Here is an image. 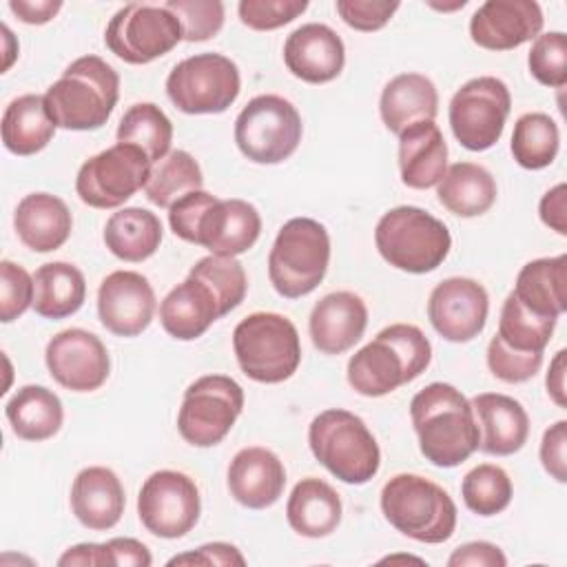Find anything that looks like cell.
<instances>
[{
  "instance_id": "2",
  "label": "cell",
  "mask_w": 567,
  "mask_h": 567,
  "mask_svg": "<svg viewBox=\"0 0 567 567\" xmlns=\"http://www.w3.org/2000/svg\"><path fill=\"white\" fill-rule=\"evenodd\" d=\"M421 454L436 467H456L478 450L472 403L450 383L434 381L410 401Z\"/></svg>"
},
{
  "instance_id": "56",
  "label": "cell",
  "mask_w": 567,
  "mask_h": 567,
  "mask_svg": "<svg viewBox=\"0 0 567 567\" xmlns=\"http://www.w3.org/2000/svg\"><path fill=\"white\" fill-rule=\"evenodd\" d=\"M565 357H567V352L558 350L554 354V359L549 361V370H547V377H545L547 394L551 396V401L558 408L567 405V401H565Z\"/></svg>"
},
{
  "instance_id": "48",
  "label": "cell",
  "mask_w": 567,
  "mask_h": 567,
  "mask_svg": "<svg viewBox=\"0 0 567 567\" xmlns=\"http://www.w3.org/2000/svg\"><path fill=\"white\" fill-rule=\"evenodd\" d=\"M543 365V357H525L516 354L494 339L487 343V368L489 372L505 383H525L529 381Z\"/></svg>"
},
{
  "instance_id": "45",
  "label": "cell",
  "mask_w": 567,
  "mask_h": 567,
  "mask_svg": "<svg viewBox=\"0 0 567 567\" xmlns=\"http://www.w3.org/2000/svg\"><path fill=\"white\" fill-rule=\"evenodd\" d=\"M33 306V277L18 264L0 261V321L11 323Z\"/></svg>"
},
{
  "instance_id": "10",
  "label": "cell",
  "mask_w": 567,
  "mask_h": 567,
  "mask_svg": "<svg viewBox=\"0 0 567 567\" xmlns=\"http://www.w3.org/2000/svg\"><path fill=\"white\" fill-rule=\"evenodd\" d=\"M303 124L299 111L281 95L252 97L235 120V142L244 157L255 164H279L301 142Z\"/></svg>"
},
{
  "instance_id": "4",
  "label": "cell",
  "mask_w": 567,
  "mask_h": 567,
  "mask_svg": "<svg viewBox=\"0 0 567 567\" xmlns=\"http://www.w3.org/2000/svg\"><path fill=\"white\" fill-rule=\"evenodd\" d=\"M117 97V71L97 55H82L47 89L44 106L58 128L95 131L106 124Z\"/></svg>"
},
{
  "instance_id": "34",
  "label": "cell",
  "mask_w": 567,
  "mask_h": 567,
  "mask_svg": "<svg viewBox=\"0 0 567 567\" xmlns=\"http://www.w3.org/2000/svg\"><path fill=\"white\" fill-rule=\"evenodd\" d=\"M86 297V281L78 266L69 261L42 264L33 275V310L42 319H64L75 315Z\"/></svg>"
},
{
  "instance_id": "17",
  "label": "cell",
  "mask_w": 567,
  "mask_h": 567,
  "mask_svg": "<svg viewBox=\"0 0 567 567\" xmlns=\"http://www.w3.org/2000/svg\"><path fill=\"white\" fill-rule=\"evenodd\" d=\"M49 374L71 392H93L109 379L111 359L102 339L82 328H66L51 337L44 350Z\"/></svg>"
},
{
  "instance_id": "31",
  "label": "cell",
  "mask_w": 567,
  "mask_h": 567,
  "mask_svg": "<svg viewBox=\"0 0 567 567\" xmlns=\"http://www.w3.org/2000/svg\"><path fill=\"white\" fill-rule=\"evenodd\" d=\"M512 295L534 315L558 319L567 310V255L527 261Z\"/></svg>"
},
{
  "instance_id": "54",
  "label": "cell",
  "mask_w": 567,
  "mask_h": 567,
  "mask_svg": "<svg viewBox=\"0 0 567 567\" xmlns=\"http://www.w3.org/2000/svg\"><path fill=\"white\" fill-rule=\"evenodd\" d=\"M9 9L27 24H44L62 9L60 0H11Z\"/></svg>"
},
{
  "instance_id": "15",
  "label": "cell",
  "mask_w": 567,
  "mask_h": 567,
  "mask_svg": "<svg viewBox=\"0 0 567 567\" xmlns=\"http://www.w3.org/2000/svg\"><path fill=\"white\" fill-rule=\"evenodd\" d=\"M151 166L142 148L117 142L80 166L75 193L91 208H117L144 188Z\"/></svg>"
},
{
  "instance_id": "8",
  "label": "cell",
  "mask_w": 567,
  "mask_h": 567,
  "mask_svg": "<svg viewBox=\"0 0 567 567\" xmlns=\"http://www.w3.org/2000/svg\"><path fill=\"white\" fill-rule=\"evenodd\" d=\"M330 264V235L310 217L288 219L270 248L268 277L286 299L310 295L326 277Z\"/></svg>"
},
{
  "instance_id": "21",
  "label": "cell",
  "mask_w": 567,
  "mask_h": 567,
  "mask_svg": "<svg viewBox=\"0 0 567 567\" xmlns=\"http://www.w3.org/2000/svg\"><path fill=\"white\" fill-rule=\"evenodd\" d=\"M284 62L295 78L308 84H326L343 71L346 47L328 24L308 22L286 38Z\"/></svg>"
},
{
  "instance_id": "50",
  "label": "cell",
  "mask_w": 567,
  "mask_h": 567,
  "mask_svg": "<svg viewBox=\"0 0 567 567\" xmlns=\"http://www.w3.org/2000/svg\"><path fill=\"white\" fill-rule=\"evenodd\" d=\"M168 565H246V558L241 556V551L230 545V543H206L193 551H186V554H179V556H173L168 560Z\"/></svg>"
},
{
  "instance_id": "25",
  "label": "cell",
  "mask_w": 567,
  "mask_h": 567,
  "mask_svg": "<svg viewBox=\"0 0 567 567\" xmlns=\"http://www.w3.org/2000/svg\"><path fill=\"white\" fill-rule=\"evenodd\" d=\"M126 496L117 474L102 465L78 472L71 485V512L93 532L113 529L124 514Z\"/></svg>"
},
{
  "instance_id": "32",
  "label": "cell",
  "mask_w": 567,
  "mask_h": 567,
  "mask_svg": "<svg viewBox=\"0 0 567 567\" xmlns=\"http://www.w3.org/2000/svg\"><path fill=\"white\" fill-rule=\"evenodd\" d=\"M436 186L439 202L456 217L485 215L494 206L498 193L492 173L474 162H456L447 166Z\"/></svg>"
},
{
  "instance_id": "52",
  "label": "cell",
  "mask_w": 567,
  "mask_h": 567,
  "mask_svg": "<svg viewBox=\"0 0 567 567\" xmlns=\"http://www.w3.org/2000/svg\"><path fill=\"white\" fill-rule=\"evenodd\" d=\"M106 560L115 567H151L153 556L148 547L135 538H111L104 543Z\"/></svg>"
},
{
  "instance_id": "26",
  "label": "cell",
  "mask_w": 567,
  "mask_h": 567,
  "mask_svg": "<svg viewBox=\"0 0 567 567\" xmlns=\"http://www.w3.org/2000/svg\"><path fill=\"white\" fill-rule=\"evenodd\" d=\"M221 317L224 315L213 290L190 275L159 303V323L177 341H193L202 337Z\"/></svg>"
},
{
  "instance_id": "43",
  "label": "cell",
  "mask_w": 567,
  "mask_h": 567,
  "mask_svg": "<svg viewBox=\"0 0 567 567\" xmlns=\"http://www.w3.org/2000/svg\"><path fill=\"white\" fill-rule=\"evenodd\" d=\"M527 66L543 86L563 89L567 84V35L563 31L540 33L532 44Z\"/></svg>"
},
{
  "instance_id": "28",
  "label": "cell",
  "mask_w": 567,
  "mask_h": 567,
  "mask_svg": "<svg viewBox=\"0 0 567 567\" xmlns=\"http://www.w3.org/2000/svg\"><path fill=\"white\" fill-rule=\"evenodd\" d=\"M379 113L385 128L401 135L416 122H434L439 93L430 78L421 73H399L381 91Z\"/></svg>"
},
{
  "instance_id": "47",
  "label": "cell",
  "mask_w": 567,
  "mask_h": 567,
  "mask_svg": "<svg viewBox=\"0 0 567 567\" xmlns=\"http://www.w3.org/2000/svg\"><path fill=\"white\" fill-rule=\"evenodd\" d=\"M401 4L388 0H337V13L354 31L372 33L383 29Z\"/></svg>"
},
{
  "instance_id": "35",
  "label": "cell",
  "mask_w": 567,
  "mask_h": 567,
  "mask_svg": "<svg viewBox=\"0 0 567 567\" xmlns=\"http://www.w3.org/2000/svg\"><path fill=\"white\" fill-rule=\"evenodd\" d=\"M55 128L47 113L44 95L38 93L11 100L2 113V144L20 157L40 153L53 140Z\"/></svg>"
},
{
  "instance_id": "22",
  "label": "cell",
  "mask_w": 567,
  "mask_h": 567,
  "mask_svg": "<svg viewBox=\"0 0 567 567\" xmlns=\"http://www.w3.org/2000/svg\"><path fill=\"white\" fill-rule=\"evenodd\" d=\"M230 496L248 509H266L279 501L286 487L281 458L259 445L239 450L226 474Z\"/></svg>"
},
{
  "instance_id": "23",
  "label": "cell",
  "mask_w": 567,
  "mask_h": 567,
  "mask_svg": "<svg viewBox=\"0 0 567 567\" xmlns=\"http://www.w3.org/2000/svg\"><path fill=\"white\" fill-rule=\"evenodd\" d=\"M365 326V301L350 290L330 292L319 299L308 321L312 346L323 354L348 352L363 337Z\"/></svg>"
},
{
  "instance_id": "5",
  "label": "cell",
  "mask_w": 567,
  "mask_h": 567,
  "mask_svg": "<svg viewBox=\"0 0 567 567\" xmlns=\"http://www.w3.org/2000/svg\"><path fill=\"white\" fill-rule=\"evenodd\" d=\"M308 445L315 458L348 485L372 481L381 465L379 443L365 421L341 408L323 410L312 419Z\"/></svg>"
},
{
  "instance_id": "6",
  "label": "cell",
  "mask_w": 567,
  "mask_h": 567,
  "mask_svg": "<svg viewBox=\"0 0 567 567\" xmlns=\"http://www.w3.org/2000/svg\"><path fill=\"white\" fill-rule=\"evenodd\" d=\"M381 512L403 536L439 545L456 529V505L434 481L419 474H396L381 489Z\"/></svg>"
},
{
  "instance_id": "49",
  "label": "cell",
  "mask_w": 567,
  "mask_h": 567,
  "mask_svg": "<svg viewBox=\"0 0 567 567\" xmlns=\"http://www.w3.org/2000/svg\"><path fill=\"white\" fill-rule=\"evenodd\" d=\"M543 470L558 483L567 481V421L560 419L549 425L540 441Z\"/></svg>"
},
{
  "instance_id": "39",
  "label": "cell",
  "mask_w": 567,
  "mask_h": 567,
  "mask_svg": "<svg viewBox=\"0 0 567 567\" xmlns=\"http://www.w3.org/2000/svg\"><path fill=\"white\" fill-rule=\"evenodd\" d=\"M117 142L133 144L155 164L166 157L173 142V124L166 113L153 102H137L126 109L117 124Z\"/></svg>"
},
{
  "instance_id": "55",
  "label": "cell",
  "mask_w": 567,
  "mask_h": 567,
  "mask_svg": "<svg viewBox=\"0 0 567 567\" xmlns=\"http://www.w3.org/2000/svg\"><path fill=\"white\" fill-rule=\"evenodd\" d=\"M60 567H71V565H80V567H104L109 565L106 560V549L104 543H80L69 547L60 558H58Z\"/></svg>"
},
{
  "instance_id": "36",
  "label": "cell",
  "mask_w": 567,
  "mask_h": 567,
  "mask_svg": "<svg viewBox=\"0 0 567 567\" xmlns=\"http://www.w3.org/2000/svg\"><path fill=\"white\" fill-rule=\"evenodd\" d=\"M162 221L155 213L128 206L113 213L104 226L106 248L122 261L137 264L155 255L162 244Z\"/></svg>"
},
{
  "instance_id": "24",
  "label": "cell",
  "mask_w": 567,
  "mask_h": 567,
  "mask_svg": "<svg viewBox=\"0 0 567 567\" xmlns=\"http://www.w3.org/2000/svg\"><path fill=\"white\" fill-rule=\"evenodd\" d=\"M470 403L478 427L481 452L492 456H509L527 443L529 416L514 396L483 392Z\"/></svg>"
},
{
  "instance_id": "18",
  "label": "cell",
  "mask_w": 567,
  "mask_h": 567,
  "mask_svg": "<svg viewBox=\"0 0 567 567\" xmlns=\"http://www.w3.org/2000/svg\"><path fill=\"white\" fill-rule=\"evenodd\" d=\"M489 312L487 290L470 277H450L434 286L427 299L432 328L452 343H467L485 328Z\"/></svg>"
},
{
  "instance_id": "33",
  "label": "cell",
  "mask_w": 567,
  "mask_h": 567,
  "mask_svg": "<svg viewBox=\"0 0 567 567\" xmlns=\"http://www.w3.org/2000/svg\"><path fill=\"white\" fill-rule=\"evenodd\" d=\"M7 421L18 439L47 441L55 436L64 421L60 396L44 385H22L4 405Z\"/></svg>"
},
{
  "instance_id": "11",
  "label": "cell",
  "mask_w": 567,
  "mask_h": 567,
  "mask_svg": "<svg viewBox=\"0 0 567 567\" xmlns=\"http://www.w3.org/2000/svg\"><path fill=\"white\" fill-rule=\"evenodd\" d=\"M237 64L221 53H197L173 66L166 78V95L188 115L224 113L239 95Z\"/></svg>"
},
{
  "instance_id": "42",
  "label": "cell",
  "mask_w": 567,
  "mask_h": 567,
  "mask_svg": "<svg viewBox=\"0 0 567 567\" xmlns=\"http://www.w3.org/2000/svg\"><path fill=\"white\" fill-rule=\"evenodd\" d=\"M188 275L197 277L213 290V295L219 301L221 315H228L230 310H235L244 301L248 290L244 266L235 257H219V255L202 257L190 268Z\"/></svg>"
},
{
  "instance_id": "40",
  "label": "cell",
  "mask_w": 567,
  "mask_h": 567,
  "mask_svg": "<svg viewBox=\"0 0 567 567\" xmlns=\"http://www.w3.org/2000/svg\"><path fill=\"white\" fill-rule=\"evenodd\" d=\"M560 133L556 122L547 113L532 111L523 113L516 120L509 151L518 166L527 171H540L556 159Z\"/></svg>"
},
{
  "instance_id": "53",
  "label": "cell",
  "mask_w": 567,
  "mask_h": 567,
  "mask_svg": "<svg viewBox=\"0 0 567 567\" xmlns=\"http://www.w3.org/2000/svg\"><path fill=\"white\" fill-rule=\"evenodd\" d=\"M538 215L547 228L556 230L563 237L567 235V186L565 184H556L543 195L538 204Z\"/></svg>"
},
{
  "instance_id": "20",
  "label": "cell",
  "mask_w": 567,
  "mask_h": 567,
  "mask_svg": "<svg viewBox=\"0 0 567 567\" xmlns=\"http://www.w3.org/2000/svg\"><path fill=\"white\" fill-rule=\"evenodd\" d=\"M543 22V9L534 0H487L474 11L470 35L481 49L509 51L536 40Z\"/></svg>"
},
{
  "instance_id": "37",
  "label": "cell",
  "mask_w": 567,
  "mask_h": 567,
  "mask_svg": "<svg viewBox=\"0 0 567 567\" xmlns=\"http://www.w3.org/2000/svg\"><path fill=\"white\" fill-rule=\"evenodd\" d=\"M556 319L540 317L529 312L512 292L503 301L498 332L492 337L503 348L525 354V357H543L545 348L554 334Z\"/></svg>"
},
{
  "instance_id": "30",
  "label": "cell",
  "mask_w": 567,
  "mask_h": 567,
  "mask_svg": "<svg viewBox=\"0 0 567 567\" xmlns=\"http://www.w3.org/2000/svg\"><path fill=\"white\" fill-rule=\"evenodd\" d=\"M343 505L332 485L317 476L301 478L286 503L288 525L306 538L330 536L341 523Z\"/></svg>"
},
{
  "instance_id": "7",
  "label": "cell",
  "mask_w": 567,
  "mask_h": 567,
  "mask_svg": "<svg viewBox=\"0 0 567 567\" xmlns=\"http://www.w3.org/2000/svg\"><path fill=\"white\" fill-rule=\"evenodd\" d=\"M379 255L396 270L425 275L436 270L452 248L447 226L419 206H396L374 228Z\"/></svg>"
},
{
  "instance_id": "3",
  "label": "cell",
  "mask_w": 567,
  "mask_h": 567,
  "mask_svg": "<svg viewBox=\"0 0 567 567\" xmlns=\"http://www.w3.org/2000/svg\"><path fill=\"white\" fill-rule=\"evenodd\" d=\"M432 346L421 328L392 323L348 361V383L361 396H385L427 370Z\"/></svg>"
},
{
  "instance_id": "16",
  "label": "cell",
  "mask_w": 567,
  "mask_h": 567,
  "mask_svg": "<svg viewBox=\"0 0 567 567\" xmlns=\"http://www.w3.org/2000/svg\"><path fill=\"white\" fill-rule=\"evenodd\" d=\"M202 501L195 481L177 470L153 472L140 489L137 516L159 538H182L199 520Z\"/></svg>"
},
{
  "instance_id": "13",
  "label": "cell",
  "mask_w": 567,
  "mask_h": 567,
  "mask_svg": "<svg viewBox=\"0 0 567 567\" xmlns=\"http://www.w3.org/2000/svg\"><path fill=\"white\" fill-rule=\"evenodd\" d=\"M184 40L179 20L153 2H131L113 13L104 31L106 49L126 64H148Z\"/></svg>"
},
{
  "instance_id": "46",
  "label": "cell",
  "mask_w": 567,
  "mask_h": 567,
  "mask_svg": "<svg viewBox=\"0 0 567 567\" xmlns=\"http://www.w3.org/2000/svg\"><path fill=\"white\" fill-rule=\"evenodd\" d=\"M308 9V0H241L237 4L239 20L255 31L279 29Z\"/></svg>"
},
{
  "instance_id": "12",
  "label": "cell",
  "mask_w": 567,
  "mask_h": 567,
  "mask_svg": "<svg viewBox=\"0 0 567 567\" xmlns=\"http://www.w3.org/2000/svg\"><path fill=\"white\" fill-rule=\"evenodd\" d=\"M244 410L241 385L226 374L195 379L177 412L179 436L195 447H213L226 439Z\"/></svg>"
},
{
  "instance_id": "14",
  "label": "cell",
  "mask_w": 567,
  "mask_h": 567,
  "mask_svg": "<svg viewBox=\"0 0 567 567\" xmlns=\"http://www.w3.org/2000/svg\"><path fill=\"white\" fill-rule=\"evenodd\" d=\"M512 95L503 80L478 75L467 80L450 100V126L456 142L467 151L492 148L505 128Z\"/></svg>"
},
{
  "instance_id": "29",
  "label": "cell",
  "mask_w": 567,
  "mask_h": 567,
  "mask_svg": "<svg viewBox=\"0 0 567 567\" xmlns=\"http://www.w3.org/2000/svg\"><path fill=\"white\" fill-rule=\"evenodd\" d=\"M447 168V144L434 122H416L399 135L401 182L410 188H432Z\"/></svg>"
},
{
  "instance_id": "1",
  "label": "cell",
  "mask_w": 567,
  "mask_h": 567,
  "mask_svg": "<svg viewBox=\"0 0 567 567\" xmlns=\"http://www.w3.org/2000/svg\"><path fill=\"white\" fill-rule=\"evenodd\" d=\"M171 230L210 255L237 257L255 246L261 217L246 199H219L208 190H193L168 208Z\"/></svg>"
},
{
  "instance_id": "9",
  "label": "cell",
  "mask_w": 567,
  "mask_h": 567,
  "mask_svg": "<svg viewBox=\"0 0 567 567\" xmlns=\"http://www.w3.org/2000/svg\"><path fill=\"white\" fill-rule=\"evenodd\" d=\"M233 350L241 372L257 383L290 379L301 361L295 323L277 312H252L233 330Z\"/></svg>"
},
{
  "instance_id": "51",
  "label": "cell",
  "mask_w": 567,
  "mask_h": 567,
  "mask_svg": "<svg viewBox=\"0 0 567 567\" xmlns=\"http://www.w3.org/2000/svg\"><path fill=\"white\" fill-rule=\"evenodd\" d=\"M450 567H505L507 558L494 543L472 540L458 545L447 558Z\"/></svg>"
},
{
  "instance_id": "38",
  "label": "cell",
  "mask_w": 567,
  "mask_h": 567,
  "mask_svg": "<svg viewBox=\"0 0 567 567\" xmlns=\"http://www.w3.org/2000/svg\"><path fill=\"white\" fill-rule=\"evenodd\" d=\"M202 184L204 175L197 159L188 151L177 148L151 166L144 193L151 204L171 208L184 195L199 190Z\"/></svg>"
},
{
  "instance_id": "19",
  "label": "cell",
  "mask_w": 567,
  "mask_h": 567,
  "mask_svg": "<svg viewBox=\"0 0 567 567\" xmlns=\"http://www.w3.org/2000/svg\"><path fill=\"white\" fill-rule=\"evenodd\" d=\"M155 315V292L135 270H115L97 288V317L117 337L142 334Z\"/></svg>"
},
{
  "instance_id": "27",
  "label": "cell",
  "mask_w": 567,
  "mask_h": 567,
  "mask_svg": "<svg viewBox=\"0 0 567 567\" xmlns=\"http://www.w3.org/2000/svg\"><path fill=\"white\" fill-rule=\"evenodd\" d=\"M18 239L33 252H53L66 244L73 217L69 206L51 193L24 195L13 213Z\"/></svg>"
},
{
  "instance_id": "41",
  "label": "cell",
  "mask_w": 567,
  "mask_h": 567,
  "mask_svg": "<svg viewBox=\"0 0 567 567\" xmlns=\"http://www.w3.org/2000/svg\"><path fill=\"white\" fill-rule=\"evenodd\" d=\"M514 487L509 474L492 463H481L472 467L461 483V496L470 512L476 516H496L512 501Z\"/></svg>"
},
{
  "instance_id": "57",
  "label": "cell",
  "mask_w": 567,
  "mask_h": 567,
  "mask_svg": "<svg viewBox=\"0 0 567 567\" xmlns=\"http://www.w3.org/2000/svg\"><path fill=\"white\" fill-rule=\"evenodd\" d=\"M467 2L465 0H458V2H454V4H432L430 2V7H434V9H439V11H452V9H463Z\"/></svg>"
},
{
  "instance_id": "44",
  "label": "cell",
  "mask_w": 567,
  "mask_h": 567,
  "mask_svg": "<svg viewBox=\"0 0 567 567\" xmlns=\"http://www.w3.org/2000/svg\"><path fill=\"white\" fill-rule=\"evenodd\" d=\"M164 7L179 20L186 42L215 38L224 27V4L219 0H168Z\"/></svg>"
}]
</instances>
